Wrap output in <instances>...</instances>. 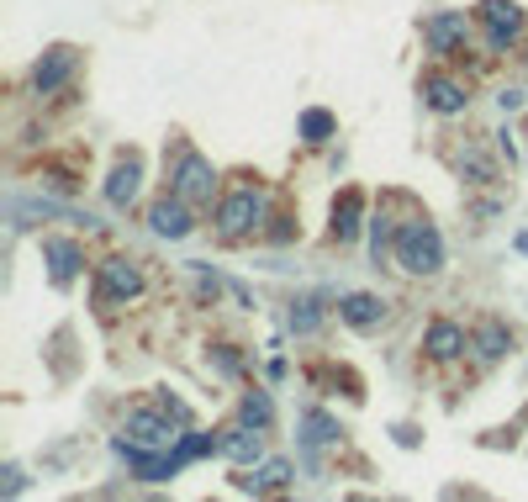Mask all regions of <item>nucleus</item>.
<instances>
[{"mask_svg": "<svg viewBox=\"0 0 528 502\" xmlns=\"http://www.w3.org/2000/svg\"><path fill=\"white\" fill-rule=\"evenodd\" d=\"M391 259L402 265L407 275H439L444 270V238L428 217H407L396 222V238H391Z\"/></svg>", "mask_w": 528, "mask_h": 502, "instance_id": "obj_1", "label": "nucleus"}, {"mask_svg": "<svg viewBox=\"0 0 528 502\" xmlns=\"http://www.w3.org/2000/svg\"><path fill=\"white\" fill-rule=\"evenodd\" d=\"M264 222V191L259 185H233L228 196L217 201V233L222 238H243Z\"/></svg>", "mask_w": 528, "mask_h": 502, "instance_id": "obj_2", "label": "nucleus"}, {"mask_svg": "<svg viewBox=\"0 0 528 502\" xmlns=\"http://www.w3.org/2000/svg\"><path fill=\"white\" fill-rule=\"evenodd\" d=\"M169 418H175L169 407H132L127 423H122V439H127V444H138V450H169V444L180 439Z\"/></svg>", "mask_w": 528, "mask_h": 502, "instance_id": "obj_3", "label": "nucleus"}, {"mask_svg": "<svg viewBox=\"0 0 528 502\" xmlns=\"http://www.w3.org/2000/svg\"><path fill=\"white\" fill-rule=\"evenodd\" d=\"M169 191L185 196V201H212V191H217V170H212V159H201L196 148H185L180 164H175V175H169Z\"/></svg>", "mask_w": 528, "mask_h": 502, "instance_id": "obj_4", "label": "nucleus"}, {"mask_svg": "<svg viewBox=\"0 0 528 502\" xmlns=\"http://www.w3.org/2000/svg\"><path fill=\"white\" fill-rule=\"evenodd\" d=\"M481 27H486V43H492L497 53H507L523 37V11L518 0H481Z\"/></svg>", "mask_w": 528, "mask_h": 502, "instance_id": "obj_5", "label": "nucleus"}, {"mask_svg": "<svg viewBox=\"0 0 528 502\" xmlns=\"http://www.w3.org/2000/svg\"><path fill=\"white\" fill-rule=\"evenodd\" d=\"M465 32H470L465 11H433L428 22H423V43H428V53L449 59V53H460V48H465Z\"/></svg>", "mask_w": 528, "mask_h": 502, "instance_id": "obj_6", "label": "nucleus"}, {"mask_svg": "<svg viewBox=\"0 0 528 502\" xmlns=\"http://www.w3.org/2000/svg\"><path fill=\"white\" fill-rule=\"evenodd\" d=\"M74 69H80V53H74V48H64V43L48 48L43 59L32 64V90H37V96H53V90H59Z\"/></svg>", "mask_w": 528, "mask_h": 502, "instance_id": "obj_7", "label": "nucleus"}, {"mask_svg": "<svg viewBox=\"0 0 528 502\" xmlns=\"http://www.w3.org/2000/svg\"><path fill=\"white\" fill-rule=\"evenodd\" d=\"M101 302H132V296H143V275L132 259H106L101 265Z\"/></svg>", "mask_w": 528, "mask_h": 502, "instance_id": "obj_8", "label": "nucleus"}, {"mask_svg": "<svg viewBox=\"0 0 528 502\" xmlns=\"http://www.w3.org/2000/svg\"><path fill=\"white\" fill-rule=\"evenodd\" d=\"M148 228H154L159 238H185L196 228V217H191V201L169 191L164 201H154V212H148Z\"/></svg>", "mask_w": 528, "mask_h": 502, "instance_id": "obj_9", "label": "nucleus"}, {"mask_svg": "<svg viewBox=\"0 0 528 502\" xmlns=\"http://www.w3.org/2000/svg\"><path fill=\"white\" fill-rule=\"evenodd\" d=\"M43 259H48V281L53 286H69L85 265V249L74 238H43Z\"/></svg>", "mask_w": 528, "mask_h": 502, "instance_id": "obj_10", "label": "nucleus"}, {"mask_svg": "<svg viewBox=\"0 0 528 502\" xmlns=\"http://www.w3.org/2000/svg\"><path fill=\"white\" fill-rule=\"evenodd\" d=\"M138 191H143V159L127 154V159H117V170L106 175V201L111 207H132Z\"/></svg>", "mask_w": 528, "mask_h": 502, "instance_id": "obj_11", "label": "nucleus"}, {"mask_svg": "<svg viewBox=\"0 0 528 502\" xmlns=\"http://www.w3.org/2000/svg\"><path fill=\"white\" fill-rule=\"evenodd\" d=\"M423 101L439 111V117H455V111H465V85L455 80V74H423Z\"/></svg>", "mask_w": 528, "mask_h": 502, "instance_id": "obj_12", "label": "nucleus"}, {"mask_svg": "<svg viewBox=\"0 0 528 502\" xmlns=\"http://www.w3.org/2000/svg\"><path fill=\"white\" fill-rule=\"evenodd\" d=\"M259 450H264V444H259V429H254V423H233V429H222L217 455H228L233 466H254Z\"/></svg>", "mask_w": 528, "mask_h": 502, "instance_id": "obj_13", "label": "nucleus"}, {"mask_svg": "<svg viewBox=\"0 0 528 502\" xmlns=\"http://www.w3.org/2000/svg\"><path fill=\"white\" fill-rule=\"evenodd\" d=\"M423 349H428V360H455L460 349H465V328L460 323H449V318H433L428 333H423Z\"/></svg>", "mask_w": 528, "mask_h": 502, "instance_id": "obj_14", "label": "nucleus"}, {"mask_svg": "<svg viewBox=\"0 0 528 502\" xmlns=\"http://www.w3.org/2000/svg\"><path fill=\"white\" fill-rule=\"evenodd\" d=\"M338 318H344L349 328H381L386 302H381V296H370V291H354V296L338 302Z\"/></svg>", "mask_w": 528, "mask_h": 502, "instance_id": "obj_15", "label": "nucleus"}, {"mask_svg": "<svg viewBox=\"0 0 528 502\" xmlns=\"http://www.w3.org/2000/svg\"><path fill=\"white\" fill-rule=\"evenodd\" d=\"M360 222H365V196L360 191H344L333 201V238L338 244H349L354 233H360Z\"/></svg>", "mask_w": 528, "mask_h": 502, "instance_id": "obj_16", "label": "nucleus"}, {"mask_svg": "<svg viewBox=\"0 0 528 502\" xmlns=\"http://www.w3.org/2000/svg\"><path fill=\"white\" fill-rule=\"evenodd\" d=\"M217 444H222V434H180V439H175V450H169V455H175V466L185 471V466H191V460L212 455Z\"/></svg>", "mask_w": 528, "mask_h": 502, "instance_id": "obj_17", "label": "nucleus"}, {"mask_svg": "<svg viewBox=\"0 0 528 502\" xmlns=\"http://www.w3.org/2000/svg\"><path fill=\"white\" fill-rule=\"evenodd\" d=\"M338 133V122H333V111H323V106H312V111H301V138L307 143H328Z\"/></svg>", "mask_w": 528, "mask_h": 502, "instance_id": "obj_18", "label": "nucleus"}, {"mask_svg": "<svg viewBox=\"0 0 528 502\" xmlns=\"http://www.w3.org/2000/svg\"><path fill=\"white\" fill-rule=\"evenodd\" d=\"M238 418H243V423H254V429H270L275 407H270V397H264V392H249V397L238 402Z\"/></svg>", "mask_w": 528, "mask_h": 502, "instance_id": "obj_19", "label": "nucleus"}, {"mask_svg": "<svg viewBox=\"0 0 528 502\" xmlns=\"http://www.w3.org/2000/svg\"><path fill=\"white\" fill-rule=\"evenodd\" d=\"M476 344H481V360H502L507 349H513V339H507L502 323H486V328L476 333Z\"/></svg>", "mask_w": 528, "mask_h": 502, "instance_id": "obj_20", "label": "nucleus"}, {"mask_svg": "<svg viewBox=\"0 0 528 502\" xmlns=\"http://www.w3.org/2000/svg\"><path fill=\"white\" fill-rule=\"evenodd\" d=\"M286 481H291V466H286V460H270V466H264L259 476H243V487H249V492H264V487H286Z\"/></svg>", "mask_w": 528, "mask_h": 502, "instance_id": "obj_21", "label": "nucleus"}, {"mask_svg": "<svg viewBox=\"0 0 528 502\" xmlns=\"http://www.w3.org/2000/svg\"><path fill=\"white\" fill-rule=\"evenodd\" d=\"M301 429H307V434H301L307 444H333L338 439V423L328 413H307V418H301Z\"/></svg>", "mask_w": 528, "mask_h": 502, "instance_id": "obj_22", "label": "nucleus"}, {"mask_svg": "<svg viewBox=\"0 0 528 502\" xmlns=\"http://www.w3.org/2000/svg\"><path fill=\"white\" fill-rule=\"evenodd\" d=\"M317 323H323V302H296V312H291V328L296 333H317Z\"/></svg>", "mask_w": 528, "mask_h": 502, "instance_id": "obj_23", "label": "nucleus"}, {"mask_svg": "<svg viewBox=\"0 0 528 502\" xmlns=\"http://www.w3.org/2000/svg\"><path fill=\"white\" fill-rule=\"evenodd\" d=\"M497 101H502V111H518V106H523V96H518V90H502Z\"/></svg>", "mask_w": 528, "mask_h": 502, "instance_id": "obj_24", "label": "nucleus"}, {"mask_svg": "<svg viewBox=\"0 0 528 502\" xmlns=\"http://www.w3.org/2000/svg\"><path fill=\"white\" fill-rule=\"evenodd\" d=\"M518 249H523V254H528V233H518Z\"/></svg>", "mask_w": 528, "mask_h": 502, "instance_id": "obj_25", "label": "nucleus"}, {"mask_svg": "<svg viewBox=\"0 0 528 502\" xmlns=\"http://www.w3.org/2000/svg\"><path fill=\"white\" fill-rule=\"evenodd\" d=\"M523 59H528V53H523Z\"/></svg>", "mask_w": 528, "mask_h": 502, "instance_id": "obj_26", "label": "nucleus"}]
</instances>
